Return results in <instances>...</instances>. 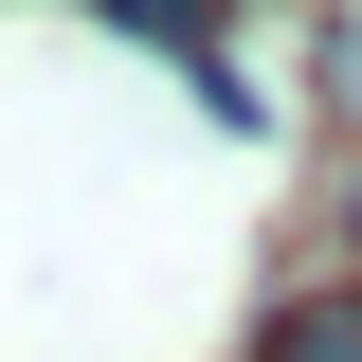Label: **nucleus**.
<instances>
[{
    "instance_id": "nucleus-1",
    "label": "nucleus",
    "mask_w": 362,
    "mask_h": 362,
    "mask_svg": "<svg viewBox=\"0 0 362 362\" xmlns=\"http://www.w3.org/2000/svg\"><path fill=\"white\" fill-rule=\"evenodd\" d=\"M254 362H362V290H308V308H272Z\"/></svg>"
}]
</instances>
